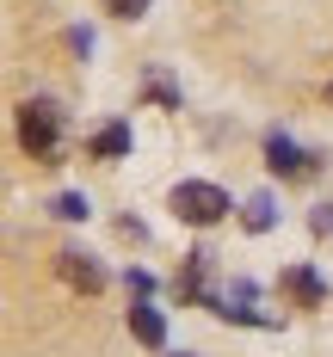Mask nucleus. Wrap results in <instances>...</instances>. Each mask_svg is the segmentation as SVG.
<instances>
[{
	"label": "nucleus",
	"mask_w": 333,
	"mask_h": 357,
	"mask_svg": "<svg viewBox=\"0 0 333 357\" xmlns=\"http://www.w3.org/2000/svg\"><path fill=\"white\" fill-rule=\"evenodd\" d=\"M241 222H247V228H272V204H265V197H253V204H247V215H241Z\"/></svg>",
	"instance_id": "8"
},
{
	"label": "nucleus",
	"mask_w": 333,
	"mask_h": 357,
	"mask_svg": "<svg viewBox=\"0 0 333 357\" xmlns=\"http://www.w3.org/2000/svg\"><path fill=\"white\" fill-rule=\"evenodd\" d=\"M56 215H68V222H80V215H87V197H74V191H68V197H56Z\"/></svg>",
	"instance_id": "10"
},
{
	"label": "nucleus",
	"mask_w": 333,
	"mask_h": 357,
	"mask_svg": "<svg viewBox=\"0 0 333 357\" xmlns=\"http://www.w3.org/2000/svg\"><path fill=\"white\" fill-rule=\"evenodd\" d=\"M265 160H272V173H284V178H302V173H309V154H302L296 142H284V136L265 142Z\"/></svg>",
	"instance_id": "4"
},
{
	"label": "nucleus",
	"mask_w": 333,
	"mask_h": 357,
	"mask_svg": "<svg viewBox=\"0 0 333 357\" xmlns=\"http://www.w3.org/2000/svg\"><path fill=\"white\" fill-rule=\"evenodd\" d=\"M315 234H333V210H321V215H315Z\"/></svg>",
	"instance_id": "11"
},
{
	"label": "nucleus",
	"mask_w": 333,
	"mask_h": 357,
	"mask_svg": "<svg viewBox=\"0 0 333 357\" xmlns=\"http://www.w3.org/2000/svg\"><path fill=\"white\" fill-rule=\"evenodd\" d=\"M105 13H117V19H142L148 0H105Z\"/></svg>",
	"instance_id": "9"
},
{
	"label": "nucleus",
	"mask_w": 333,
	"mask_h": 357,
	"mask_svg": "<svg viewBox=\"0 0 333 357\" xmlns=\"http://www.w3.org/2000/svg\"><path fill=\"white\" fill-rule=\"evenodd\" d=\"M19 142L31 148L37 160H50V154H56V142H62V111L43 105V99H31V105L19 111Z\"/></svg>",
	"instance_id": "2"
},
{
	"label": "nucleus",
	"mask_w": 333,
	"mask_h": 357,
	"mask_svg": "<svg viewBox=\"0 0 333 357\" xmlns=\"http://www.w3.org/2000/svg\"><path fill=\"white\" fill-rule=\"evenodd\" d=\"M284 289H290L302 308H321V302H327V289H321V278H315V271H290V278H284Z\"/></svg>",
	"instance_id": "7"
},
{
	"label": "nucleus",
	"mask_w": 333,
	"mask_h": 357,
	"mask_svg": "<svg viewBox=\"0 0 333 357\" xmlns=\"http://www.w3.org/2000/svg\"><path fill=\"white\" fill-rule=\"evenodd\" d=\"M130 333L142 339L148 351H161V345H167V321H161V314H154L148 302H136V308H130Z\"/></svg>",
	"instance_id": "5"
},
{
	"label": "nucleus",
	"mask_w": 333,
	"mask_h": 357,
	"mask_svg": "<svg viewBox=\"0 0 333 357\" xmlns=\"http://www.w3.org/2000/svg\"><path fill=\"white\" fill-rule=\"evenodd\" d=\"M93 154H99V160H124V154H130V123H105V130L93 136Z\"/></svg>",
	"instance_id": "6"
},
{
	"label": "nucleus",
	"mask_w": 333,
	"mask_h": 357,
	"mask_svg": "<svg viewBox=\"0 0 333 357\" xmlns=\"http://www.w3.org/2000/svg\"><path fill=\"white\" fill-rule=\"evenodd\" d=\"M173 210H179V222H191V228H210V222L228 215V191L204 185V178H185V185H173Z\"/></svg>",
	"instance_id": "1"
},
{
	"label": "nucleus",
	"mask_w": 333,
	"mask_h": 357,
	"mask_svg": "<svg viewBox=\"0 0 333 357\" xmlns=\"http://www.w3.org/2000/svg\"><path fill=\"white\" fill-rule=\"evenodd\" d=\"M56 271H62L74 289H87V296H93V289H105V271H99L87 252H62V259H56Z\"/></svg>",
	"instance_id": "3"
}]
</instances>
